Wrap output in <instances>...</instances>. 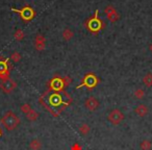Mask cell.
<instances>
[{
    "label": "cell",
    "mask_w": 152,
    "mask_h": 150,
    "mask_svg": "<svg viewBox=\"0 0 152 150\" xmlns=\"http://www.w3.org/2000/svg\"><path fill=\"white\" fill-rule=\"evenodd\" d=\"M105 14H106V16H107V19L110 20V22H116V21H118L119 20V14L117 13V11L114 9L113 7H107L105 9Z\"/></svg>",
    "instance_id": "9c48e42d"
},
{
    "label": "cell",
    "mask_w": 152,
    "mask_h": 150,
    "mask_svg": "<svg viewBox=\"0 0 152 150\" xmlns=\"http://www.w3.org/2000/svg\"><path fill=\"white\" fill-rule=\"evenodd\" d=\"M134 112L137 116L145 117V116H147V114H148V108L145 104H140V105H137V108H135Z\"/></svg>",
    "instance_id": "4fadbf2b"
},
{
    "label": "cell",
    "mask_w": 152,
    "mask_h": 150,
    "mask_svg": "<svg viewBox=\"0 0 152 150\" xmlns=\"http://www.w3.org/2000/svg\"><path fill=\"white\" fill-rule=\"evenodd\" d=\"M85 105L90 112H94V110H97L98 106H99V102H98V100L96 99L95 97H89L86 100Z\"/></svg>",
    "instance_id": "30bf717a"
},
{
    "label": "cell",
    "mask_w": 152,
    "mask_h": 150,
    "mask_svg": "<svg viewBox=\"0 0 152 150\" xmlns=\"http://www.w3.org/2000/svg\"><path fill=\"white\" fill-rule=\"evenodd\" d=\"M10 59H0V79L1 80H7L10 78V69H9V63Z\"/></svg>",
    "instance_id": "8992f818"
},
{
    "label": "cell",
    "mask_w": 152,
    "mask_h": 150,
    "mask_svg": "<svg viewBox=\"0 0 152 150\" xmlns=\"http://www.w3.org/2000/svg\"><path fill=\"white\" fill-rule=\"evenodd\" d=\"M97 83H98V78L95 74L88 73L85 75V77H83V83L77 87V89H79V88H81V87H87L88 89L91 90V89H93V88H95L96 86H97Z\"/></svg>",
    "instance_id": "277c9868"
},
{
    "label": "cell",
    "mask_w": 152,
    "mask_h": 150,
    "mask_svg": "<svg viewBox=\"0 0 152 150\" xmlns=\"http://www.w3.org/2000/svg\"><path fill=\"white\" fill-rule=\"evenodd\" d=\"M34 47L38 51H42L45 49V38L42 34H38L34 39Z\"/></svg>",
    "instance_id": "8fae6325"
},
{
    "label": "cell",
    "mask_w": 152,
    "mask_h": 150,
    "mask_svg": "<svg viewBox=\"0 0 152 150\" xmlns=\"http://www.w3.org/2000/svg\"><path fill=\"white\" fill-rule=\"evenodd\" d=\"M11 59H13L15 63H18V61L21 59V54H20V53H18V52H14L13 54H12Z\"/></svg>",
    "instance_id": "7402d4cb"
},
{
    "label": "cell",
    "mask_w": 152,
    "mask_h": 150,
    "mask_svg": "<svg viewBox=\"0 0 152 150\" xmlns=\"http://www.w3.org/2000/svg\"><path fill=\"white\" fill-rule=\"evenodd\" d=\"M143 83H144V85H145L146 87H148V88L152 87V74L151 73L146 74L145 76H144V78H143Z\"/></svg>",
    "instance_id": "2e32d148"
},
{
    "label": "cell",
    "mask_w": 152,
    "mask_h": 150,
    "mask_svg": "<svg viewBox=\"0 0 152 150\" xmlns=\"http://www.w3.org/2000/svg\"><path fill=\"white\" fill-rule=\"evenodd\" d=\"M145 96V91L143 89H137L134 91V97L137 99H142Z\"/></svg>",
    "instance_id": "ffe728a7"
},
{
    "label": "cell",
    "mask_w": 152,
    "mask_h": 150,
    "mask_svg": "<svg viewBox=\"0 0 152 150\" xmlns=\"http://www.w3.org/2000/svg\"><path fill=\"white\" fill-rule=\"evenodd\" d=\"M49 102H50L52 105L57 106L58 104H61V102H63V97H61L59 93H53V94H51L50 98H49Z\"/></svg>",
    "instance_id": "7c38bea8"
},
{
    "label": "cell",
    "mask_w": 152,
    "mask_h": 150,
    "mask_svg": "<svg viewBox=\"0 0 152 150\" xmlns=\"http://www.w3.org/2000/svg\"><path fill=\"white\" fill-rule=\"evenodd\" d=\"M42 142L40 141L39 139H34L30 141L29 143V148L31 150H41L42 148Z\"/></svg>",
    "instance_id": "5bb4252c"
},
{
    "label": "cell",
    "mask_w": 152,
    "mask_h": 150,
    "mask_svg": "<svg viewBox=\"0 0 152 150\" xmlns=\"http://www.w3.org/2000/svg\"><path fill=\"white\" fill-rule=\"evenodd\" d=\"M16 86H17L16 83L11 78L7 79V80H2L1 83H0V88L2 89V91L4 93H11V92H13L16 89Z\"/></svg>",
    "instance_id": "52a82bcc"
},
{
    "label": "cell",
    "mask_w": 152,
    "mask_h": 150,
    "mask_svg": "<svg viewBox=\"0 0 152 150\" xmlns=\"http://www.w3.org/2000/svg\"><path fill=\"white\" fill-rule=\"evenodd\" d=\"M31 110V108H30V105L28 103H25V104H23V105L21 106V110H22V113H24V114H27L29 110Z\"/></svg>",
    "instance_id": "603a6c76"
},
{
    "label": "cell",
    "mask_w": 152,
    "mask_h": 150,
    "mask_svg": "<svg viewBox=\"0 0 152 150\" xmlns=\"http://www.w3.org/2000/svg\"><path fill=\"white\" fill-rule=\"evenodd\" d=\"M1 124L7 129V130H14L15 128H17V126L20 123V119L18 118V116L13 112H7L4 116L1 118L0 120Z\"/></svg>",
    "instance_id": "7a4b0ae2"
},
{
    "label": "cell",
    "mask_w": 152,
    "mask_h": 150,
    "mask_svg": "<svg viewBox=\"0 0 152 150\" xmlns=\"http://www.w3.org/2000/svg\"><path fill=\"white\" fill-rule=\"evenodd\" d=\"M65 87V83H64L63 77H54L52 80L50 81V88L53 91H61L63 88Z\"/></svg>",
    "instance_id": "ba28073f"
},
{
    "label": "cell",
    "mask_w": 152,
    "mask_h": 150,
    "mask_svg": "<svg viewBox=\"0 0 152 150\" xmlns=\"http://www.w3.org/2000/svg\"><path fill=\"white\" fill-rule=\"evenodd\" d=\"M149 49H150V51H151V52H152V44L149 46Z\"/></svg>",
    "instance_id": "cb8c5ba5"
},
{
    "label": "cell",
    "mask_w": 152,
    "mask_h": 150,
    "mask_svg": "<svg viewBox=\"0 0 152 150\" xmlns=\"http://www.w3.org/2000/svg\"><path fill=\"white\" fill-rule=\"evenodd\" d=\"M11 10H12V12H14V13L19 14L20 17H21V19L23 20L24 22L31 21V20L34 18V16H36V12H34V10L32 9L31 7H29V5H26V7H22V9H20V10L14 9V7H12Z\"/></svg>",
    "instance_id": "3957f363"
},
{
    "label": "cell",
    "mask_w": 152,
    "mask_h": 150,
    "mask_svg": "<svg viewBox=\"0 0 152 150\" xmlns=\"http://www.w3.org/2000/svg\"><path fill=\"white\" fill-rule=\"evenodd\" d=\"M140 147H141L142 150H150L152 147V143L149 140H144V141H142L141 144H140Z\"/></svg>",
    "instance_id": "ac0fdd59"
},
{
    "label": "cell",
    "mask_w": 152,
    "mask_h": 150,
    "mask_svg": "<svg viewBox=\"0 0 152 150\" xmlns=\"http://www.w3.org/2000/svg\"><path fill=\"white\" fill-rule=\"evenodd\" d=\"M98 14H99V11L96 10L95 14H94L91 18H89L85 23V25H86V27L88 28V30L93 32V34H97V32H99L100 30L104 27L103 21L99 18Z\"/></svg>",
    "instance_id": "6da1fadb"
},
{
    "label": "cell",
    "mask_w": 152,
    "mask_h": 150,
    "mask_svg": "<svg viewBox=\"0 0 152 150\" xmlns=\"http://www.w3.org/2000/svg\"><path fill=\"white\" fill-rule=\"evenodd\" d=\"M63 38L65 41H70L73 38V31L70 29H65L63 31Z\"/></svg>",
    "instance_id": "d6986e66"
},
{
    "label": "cell",
    "mask_w": 152,
    "mask_h": 150,
    "mask_svg": "<svg viewBox=\"0 0 152 150\" xmlns=\"http://www.w3.org/2000/svg\"><path fill=\"white\" fill-rule=\"evenodd\" d=\"M1 133H2V131H1V130H0V135H1Z\"/></svg>",
    "instance_id": "d4e9b609"
},
{
    "label": "cell",
    "mask_w": 152,
    "mask_h": 150,
    "mask_svg": "<svg viewBox=\"0 0 152 150\" xmlns=\"http://www.w3.org/2000/svg\"><path fill=\"white\" fill-rule=\"evenodd\" d=\"M107 119L113 125H118L124 120V115H123V113L121 112L120 110L115 108V110H113L112 112L108 114Z\"/></svg>",
    "instance_id": "5b68a950"
},
{
    "label": "cell",
    "mask_w": 152,
    "mask_h": 150,
    "mask_svg": "<svg viewBox=\"0 0 152 150\" xmlns=\"http://www.w3.org/2000/svg\"><path fill=\"white\" fill-rule=\"evenodd\" d=\"M38 117H39V114L34 110H32V108L27 113V114H26V118H27L29 121L37 120V119H38Z\"/></svg>",
    "instance_id": "e0dca14e"
},
{
    "label": "cell",
    "mask_w": 152,
    "mask_h": 150,
    "mask_svg": "<svg viewBox=\"0 0 152 150\" xmlns=\"http://www.w3.org/2000/svg\"><path fill=\"white\" fill-rule=\"evenodd\" d=\"M23 38H24L23 30H22V29H18L17 31L15 32V39L17 41H21V40H23Z\"/></svg>",
    "instance_id": "44dd1931"
},
{
    "label": "cell",
    "mask_w": 152,
    "mask_h": 150,
    "mask_svg": "<svg viewBox=\"0 0 152 150\" xmlns=\"http://www.w3.org/2000/svg\"><path fill=\"white\" fill-rule=\"evenodd\" d=\"M78 130L83 135H88L90 133V131H91V127H90L89 124H87V123H83V124L80 125Z\"/></svg>",
    "instance_id": "9a60e30c"
}]
</instances>
